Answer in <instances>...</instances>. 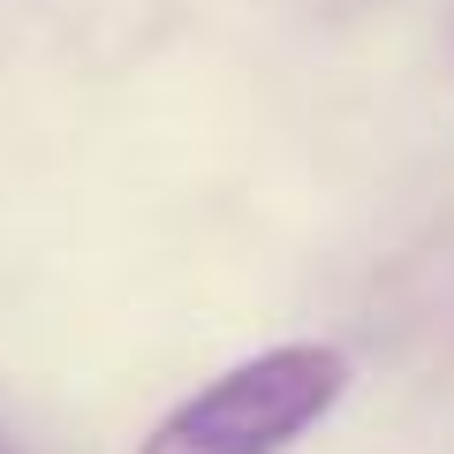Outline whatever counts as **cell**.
<instances>
[{"label":"cell","instance_id":"1","mask_svg":"<svg viewBox=\"0 0 454 454\" xmlns=\"http://www.w3.org/2000/svg\"><path fill=\"white\" fill-rule=\"evenodd\" d=\"M348 356L333 340H273L182 394L137 454H288L348 402Z\"/></svg>","mask_w":454,"mask_h":454}]
</instances>
